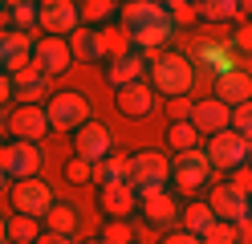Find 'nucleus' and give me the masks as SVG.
Here are the masks:
<instances>
[{"label":"nucleus","instance_id":"1","mask_svg":"<svg viewBox=\"0 0 252 244\" xmlns=\"http://www.w3.org/2000/svg\"><path fill=\"white\" fill-rule=\"evenodd\" d=\"M147 73H151V90H159L167 98H183L195 86V61H187L183 53H159Z\"/></svg>","mask_w":252,"mask_h":244},{"label":"nucleus","instance_id":"2","mask_svg":"<svg viewBox=\"0 0 252 244\" xmlns=\"http://www.w3.org/2000/svg\"><path fill=\"white\" fill-rule=\"evenodd\" d=\"M167 179H171V159L159 151H138L130 155V187L138 200L147 195H163L167 191Z\"/></svg>","mask_w":252,"mask_h":244},{"label":"nucleus","instance_id":"3","mask_svg":"<svg viewBox=\"0 0 252 244\" xmlns=\"http://www.w3.org/2000/svg\"><path fill=\"white\" fill-rule=\"evenodd\" d=\"M45 114H49V126L57 130H82L90 122V102H86V94H77V90H61L49 98V106H45Z\"/></svg>","mask_w":252,"mask_h":244},{"label":"nucleus","instance_id":"4","mask_svg":"<svg viewBox=\"0 0 252 244\" xmlns=\"http://www.w3.org/2000/svg\"><path fill=\"white\" fill-rule=\"evenodd\" d=\"M248 155H252V142L240 139L232 126L224 130V135H212V142H208V163H212V171H240L244 163H248Z\"/></svg>","mask_w":252,"mask_h":244},{"label":"nucleus","instance_id":"5","mask_svg":"<svg viewBox=\"0 0 252 244\" xmlns=\"http://www.w3.org/2000/svg\"><path fill=\"white\" fill-rule=\"evenodd\" d=\"M53 191L49 183L37 175V179H21V183H12V208H17V216H33V220H45L53 208Z\"/></svg>","mask_w":252,"mask_h":244},{"label":"nucleus","instance_id":"6","mask_svg":"<svg viewBox=\"0 0 252 244\" xmlns=\"http://www.w3.org/2000/svg\"><path fill=\"white\" fill-rule=\"evenodd\" d=\"M73 151H77V159H86V163L98 167V163H106L110 155H114V135H110L106 122L90 118V122L73 135Z\"/></svg>","mask_w":252,"mask_h":244},{"label":"nucleus","instance_id":"7","mask_svg":"<svg viewBox=\"0 0 252 244\" xmlns=\"http://www.w3.org/2000/svg\"><path fill=\"white\" fill-rule=\"evenodd\" d=\"M45 167V155L37 142H4V159H0V171H4L8 179H37V171Z\"/></svg>","mask_w":252,"mask_h":244},{"label":"nucleus","instance_id":"8","mask_svg":"<svg viewBox=\"0 0 252 244\" xmlns=\"http://www.w3.org/2000/svg\"><path fill=\"white\" fill-rule=\"evenodd\" d=\"M37 25L49 33V37H73V33L82 29V4H73V0H45Z\"/></svg>","mask_w":252,"mask_h":244},{"label":"nucleus","instance_id":"9","mask_svg":"<svg viewBox=\"0 0 252 244\" xmlns=\"http://www.w3.org/2000/svg\"><path fill=\"white\" fill-rule=\"evenodd\" d=\"M33 49H37V41L29 37V33H21V29L4 33V37H0V70L8 77L25 73L29 65H33Z\"/></svg>","mask_w":252,"mask_h":244},{"label":"nucleus","instance_id":"10","mask_svg":"<svg viewBox=\"0 0 252 244\" xmlns=\"http://www.w3.org/2000/svg\"><path fill=\"white\" fill-rule=\"evenodd\" d=\"M248 204H252V195L240 191L236 183H220V187L208 195L212 216H216V220H224V224H240V220H248Z\"/></svg>","mask_w":252,"mask_h":244},{"label":"nucleus","instance_id":"11","mask_svg":"<svg viewBox=\"0 0 252 244\" xmlns=\"http://www.w3.org/2000/svg\"><path fill=\"white\" fill-rule=\"evenodd\" d=\"M171 179L183 187V191H199L203 183L212 179V163H208V151H187V155H179L175 163H171Z\"/></svg>","mask_w":252,"mask_h":244},{"label":"nucleus","instance_id":"12","mask_svg":"<svg viewBox=\"0 0 252 244\" xmlns=\"http://www.w3.org/2000/svg\"><path fill=\"white\" fill-rule=\"evenodd\" d=\"M69 61H73V53H69V41H65V37H45V41H37V49H33V70L45 73V77L65 73Z\"/></svg>","mask_w":252,"mask_h":244},{"label":"nucleus","instance_id":"13","mask_svg":"<svg viewBox=\"0 0 252 244\" xmlns=\"http://www.w3.org/2000/svg\"><path fill=\"white\" fill-rule=\"evenodd\" d=\"M8 130L17 142H37L49 130V114H45V106H17L8 118Z\"/></svg>","mask_w":252,"mask_h":244},{"label":"nucleus","instance_id":"14","mask_svg":"<svg viewBox=\"0 0 252 244\" xmlns=\"http://www.w3.org/2000/svg\"><path fill=\"white\" fill-rule=\"evenodd\" d=\"M191 126L199 135H224L232 126V110L220 102V98H203V102L191 106Z\"/></svg>","mask_w":252,"mask_h":244},{"label":"nucleus","instance_id":"15","mask_svg":"<svg viewBox=\"0 0 252 244\" xmlns=\"http://www.w3.org/2000/svg\"><path fill=\"white\" fill-rule=\"evenodd\" d=\"M216 98H220V102H224L228 110L252 102V73H248V70H240V65H236L232 73H220V77H216Z\"/></svg>","mask_w":252,"mask_h":244},{"label":"nucleus","instance_id":"16","mask_svg":"<svg viewBox=\"0 0 252 244\" xmlns=\"http://www.w3.org/2000/svg\"><path fill=\"white\" fill-rule=\"evenodd\" d=\"M167 4H155V0H130V4H122V25H126V33H143V29H151V25H159V21H167Z\"/></svg>","mask_w":252,"mask_h":244},{"label":"nucleus","instance_id":"17","mask_svg":"<svg viewBox=\"0 0 252 244\" xmlns=\"http://www.w3.org/2000/svg\"><path fill=\"white\" fill-rule=\"evenodd\" d=\"M114 106H118L122 118H147V114L155 110V90H151V81H134V86L118 90Z\"/></svg>","mask_w":252,"mask_h":244},{"label":"nucleus","instance_id":"18","mask_svg":"<svg viewBox=\"0 0 252 244\" xmlns=\"http://www.w3.org/2000/svg\"><path fill=\"white\" fill-rule=\"evenodd\" d=\"M143 73H147V61H143V53L138 49H122V53L110 61V86L114 90H126V86H134V81H143Z\"/></svg>","mask_w":252,"mask_h":244},{"label":"nucleus","instance_id":"19","mask_svg":"<svg viewBox=\"0 0 252 244\" xmlns=\"http://www.w3.org/2000/svg\"><path fill=\"white\" fill-rule=\"evenodd\" d=\"M138 211H143V220L151 228H163V232H171V224L179 220V204L171 200V195H147V200H138Z\"/></svg>","mask_w":252,"mask_h":244},{"label":"nucleus","instance_id":"20","mask_svg":"<svg viewBox=\"0 0 252 244\" xmlns=\"http://www.w3.org/2000/svg\"><path fill=\"white\" fill-rule=\"evenodd\" d=\"M106 49H110V37L106 33H98V29H77L73 37H69V53H73V61H102L106 57Z\"/></svg>","mask_w":252,"mask_h":244},{"label":"nucleus","instance_id":"21","mask_svg":"<svg viewBox=\"0 0 252 244\" xmlns=\"http://www.w3.org/2000/svg\"><path fill=\"white\" fill-rule=\"evenodd\" d=\"M49 94V77L37 70H25L12 77V98H21V106H41V98Z\"/></svg>","mask_w":252,"mask_h":244},{"label":"nucleus","instance_id":"22","mask_svg":"<svg viewBox=\"0 0 252 244\" xmlns=\"http://www.w3.org/2000/svg\"><path fill=\"white\" fill-rule=\"evenodd\" d=\"M102 208L110 211V220H130V211L138 208V195L130 183H118V187H102Z\"/></svg>","mask_w":252,"mask_h":244},{"label":"nucleus","instance_id":"23","mask_svg":"<svg viewBox=\"0 0 252 244\" xmlns=\"http://www.w3.org/2000/svg\"><path fill=\"white\" fill-rule=\"evenodd\" d=\"M94 183H102V187L130 183V159L126 155H110L106 163H98V179H94Z\"/></svg>","mask_w":252,"mask_h":244},{"label":"nucleus","instance_id":"24","mask_svg":"<svg viewBox=\"0 0 252 244\" xmlns=\"http://www.w3.org/2000/svg\"><path fill=\"white\" fill-rule=\"evenodd\" d=\"M179 216H183V232H191V236H199V240H203V232H208V228L216 224V216H212L208 200H203V204H187Z\"/></svg>","mask_w":252,"mask_h":244},{"label":"nucleus","instance_id":"25","mask_svg":"<svg viewBox=\"0 0 252 244\" xmlns=\"http://www.w3.org/2000/svg\"><path fill=\"white\" fill-rule=\"evenodd\" d=\"M45 224H49V232H57V236H73L77 224H82V216H77L69 204H53L49 216H45Z\"/></svg>","mask_w":252,"mask_h":244},{"label":"nucleus","instance_id":"26","mask_svg":"<svg viewBox=\"0 0 252 244\" xmlns=\"http://www.w3.org/2000/svg\"><path fill=\"white\" fill-rule=\"evenodd\" d=\"M171 29H175V21H159V25H151V29H143V33H134V49L143 53V49H159V45H167V37H171Z\"/></svg>","mask_w":252,"mask_h":244},{"label":"nucleus","instance_id":"27","mask_svg":"<svg viewBox=\"0 0 252 244\" xmlns=\"http://www.w3.org/2000/svg\"><path fill=\"white\" fill-rule=\"evenodd\" d=\"M8 240H12V244H37V240H41V220H33V216L8 220Z\"/></svg>","mask_w":252,"mask_h":244},{"label":"nucleus","instance_id":"28","mask_svg":"<svg viewBox=\"0 0 252 244\" xmlns=\"http://www.w3.org/2000/svg\"><path fill=\"white\" fill-rule=\"evenodd\" d=\"M199 65H212V73H232L236 70V57L228 53V49H220V45H203L199 49Z\"/></svg>","mask_w":252,"mask_h":244},{"label":"nucleus","instance_id":"29","mask_svg":"<svg viewBox=\"0 0 252 244\" xmlns=\"http://www.w3.org/2000/svg\"><path fill=\"white\" fill-rule=\"evenodd\" d=\"M167 139H171V146H175L179 155H187V151H195L199 130H195L191 122H171V126H167Z\"/></svg>","mask_w":252,"mask_h":244},{"label":"nucleus","instance_id":"30","mask_svg":"<svg viewBox=\"0 0 252 244\" xmlns=\"http://www.w3.org/2000/svg\"><path fill=\"white\" fill-rule=\"evenodd\" d=\"M8 21L17 25L21 33H29L41 21V4H33V0H17V4H8Z\"/></svg>","mask_w":252,"mask_h":244},{"label":"nucleus","instance_id":"31","mask_svg":"<svg viewBox=\"0 0 252 244\" xmlns=\"http://www.w3.org/2000/svg\"><path fill=\"white\" fill-rule=\"evenodd\" d=\"M203 21H236L240 16V4L236 0H208V4H195Z\"/></svg>","mask_w":252,"mask_h":244},{"label":"nucleus","instance_id":"32","mask_svg":"<svg viewBox=\"0 0 252 244\" xmlns=\"http://www.w3.org/2000/svg\"><path fill=\"white\" fill-rule=\"evenodd\" d=\"M122 4H114V0H90V4H82V21H90V29L98 21H110Z\"/></svg>","mask_w":252,"mask_h":244},{"label":"nucleus","instance_id":"33","mask_svg":"<svg viewBox=\"0 0 252 244\" xmlns=\"http://www.w3.org/2000/svg\"><path fill=\"white\" fill-rule=\"evenodd\" d=\"M65 179H69V183H77V187H86V183H94V179H98V167H94V163H86V159H73L69 167H65Z\"/></svg>","mask_w":252,"mask_h":244},{"label":"nucleus","instance_id":"34","mask_svg":"<svg viewBox=\"0 0 252 244\" xmlns=\"http://www.w3.org/2000/svg\"><path fill=\"white\" fill-rule=\"evenodd\" d=\"M203 244H240L236 240V224H224V220H216L208 232H203Z\"/></svg>","mask_w":252,"mask_h":244},{"label":"nucleus","instance_id":"35","mask_svg":"<svg viewBox=\"0 0 252 244\" xmlns=\"http://www.w3.org/2000/svg\"><path fill=\"white\" fill-rule=\"evenodd\" d=\"M130 236L134 232H130V224H126V220H110L106 232H102V244H134Z\"/></svg>","mask_w":252,"mask_h":244},{"label":"nucleus","instance_id":"36","mask_svg":"<svg viewBox=\"0 0 252 244\" xmlns=\"http://www.w3.org/2000/svg\"><path fill=\"white\" fill-rule=\"evenodd\" d=\"M232 130H236L240 139L252 142V102H244V106H236V110H232Z\"/></svg>","mask_w":252,"mask_h":244},{"label":"nucleus","instance_id":"37","mask_svg":"<svg viewBox=\"0 0 252 244\" xmlns=\"http://www.w3.org/2000/svg\"><path fill=\"white\" fill-rule=\"evenodd\" d=\"M171 122H191V102L187 98H171Z\"/></svg>","mask_w":252,"mask_h":244},{"label":"nucleus","instance_id":"38","mask_svg":"<svg viewBox=\"0 0 252 244\" xmlns=\"http://www.w3.org/2000/svg\"><path fill=\"white\" fill-rule=\"evenodd\" d=\"M163 244H203L199 236H191V232H167L163 236Z\"/></svg>","mask_w":252,"mask_h":244},{"label":"nucleus","instance_id":"39","mask_svg":"<svg viewBox=\"0 0 252 244\" xmlns=\"http://www.w3.org/2000/svg\"><path fill=\"white\" fill-rule=\"evenodd\" d=\"M236 240H240V244H252V220H240V224H236Z\"/></svg>","mask_w":252,"mask_h":244},{"label":"nucleus","instance_id":"40","mask_svg":"<svg viewBox=\"0 0 252 244\" xmlns=\"http://www.w3.org/2000/svg\"><path fill=\"white\" fill-rule=\"evenodd\" d=\"M8 98H12V77H8L4 70H0V106H4Z\"/></svg>","mask_w":252,"mask_h":244},{"label":"nucleus","instance_id":"41","mask_svg":"<svg viewBox=\"0 0 252 244\" xmlns=\"http://www.w3.org/2000/svg\"><path fill=\"white\" fill-rule=\"evenodd\" d=\"M37 244H73V236H57V232H41Z\"/></svg>","mask_w":252,"mask_h":244},{"label":"nucleus","instance_id":"42","mask_svg":"<svg viewBox=\"0 0 252 244\" xmlns=\"http://www.w3.org/2000/svg\"><path fill=\"white\" fill-rule=\"evenodd\" d=\"M236 45H244V49H252V29H240V37H236Z\"/></svg>","mask_w":252,"mask_h":244},{"label":"nucleus","instance_id":"43","mask_svg":"<svg viewBox=\"0 0 252 244\" xmlns=\"http://www.w3.org/2000/svg\"><path fill=\"white\" fill-rule=\"evenodd\" d=\"M0 244H12V240H8V220H4V216H0Z\"/></svg>","mask_w":252,"mask_h":244},{"label":"nucleus","instance_id":"44","mask_svg":"<svg viewBox=\"0 0 252 244\" xmlns=\"http://www.w3.org/2000/svg\"><path fill=\"white\" fill-rule=\"evenodd\" d=\"M4 21H8V12H0V37H4Z\"/></svg>","mask_w":252,"mask_h":244},{"label":"nucleus","instance_id":"45","mask_svg":"<svg viewBox=\"0 0 252 244\" xmlns=\"http://www.w3.org/2000/svg\"><path fill=\"white\" fill-rule=\"evenodd\" d=\"M4 183H8V175H4V171H0V191H4Z\"/></svg>","mask_w":252,"mask_h":244},{"label":"nucleus","instance_id":"46","mask_svg":"<svg viewBox=\"0 0 252 244\" xmlns=\"http://www.w3.org/2000/svg\"><path fill=\"white\" fill-rule=\"evenodd\" d=\"M4 126H8V122H4V114H0V130H4Z\"/></svg>","mask_w":252,"mask_h":244},{"label":"nucleus","instance_id":"47","mask_svg":"<svg viewBox=\"0 0 252 244\" xmlns=\"http://www.w3.org/2000/svg\"><path fill=\"white\" fill-rule=\"evenodd\" d=\"M248 220H252V204H248Z\"/></svg>","mask_w":252,"mask_h":244},{"label":"nucleus","instance_id":"48","mask_svg":"<svg viewBox=\"0 0 252 244\" xmlns=\"http://www.w3.org/2000/svg\"><path fill=\"white\" fill-rule=\"evenodd\" d=\"M90 244H102V240H90Z\"/></svg>","mask_w":252,"mask_h":244},{"label":"nucleus","instance_id":"49","mask_svg":"<svg viewBox=\"0 0 252 244\" xmlns=\"http://www.w3.org/2000/svg\"><path fill=\"white\" fill-rule=\"evenodd\" d=\"M134 244H138V240H134Z\"/></svg>","mask_w":252,"mask_h":244},{"label":"nucleus","instance_id":"50","mask_svg":"<svg viewBox=\"0 0 252 244\" xmlns=\"http://www.w3.org/2000/svg\"><path fill=\"white\" fill-rule=\"evenodd\" d=\"M248 171H252V167H248Z\"/></svg>","mask_w":252,"mask_h":244}]
</instances>
